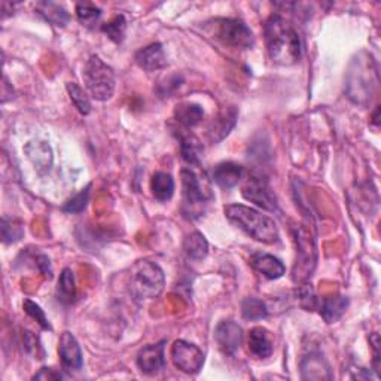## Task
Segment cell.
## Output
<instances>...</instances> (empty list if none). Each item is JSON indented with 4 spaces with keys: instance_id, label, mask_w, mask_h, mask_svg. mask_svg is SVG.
Segmentation results:
<instances>
[{
    "instance_id": "obj_36",
    "label": "cell",
    "mask_w": 381,
    "mask_h": 381,
    "mask_svg": "<svg viewBox=\"0 0 381 381\" xmlns=\"http://www.w3.org/2000/svg\"><path fill=\"white\" fill-rule=\"evenodd\" d=\"M36 266L38 268L45 274V276H48L51 279L52 276V268H51V262H49V258L45 257V255H39L36 258Z\"/></svg>"
},
{
    "instance_id": "obj_6",
    "label": "cell",
    "mask_w": 381,
    "mask_h": 381,
    "mask_svg": "<svg viewBox=\"0 0 381 381\" xmlns=\"http://www.w3.org/2000/svg\"><path fill=\"white\" fill-rule=\"evenodd\" d=\"M213 35L220 44L232 48H250L255 42L252 30L236 18H220L215 21Z\"/></svg>"
},
{
    "instance_id": "obj_8",
    "label": "cell",
    "mask_w": 381,
    "mask_h": 381,
    "mask_svg": "<svg viewBox=\"0 0 381 381\" xmlns=\"http://www.w3.org/2000/svg\"><path fill=\"white\" fill-rule=\"evenodd\" d=\"M170 357L173 365L185 374H197L204 365V353L195 344L184 340L173 343Z\"/></svg>"
},
{
    "instance_id": "obj_9",
    "label": "cell",
    "mask_w": 381,
    "mask_h": 381,
    "mask_svg": "<svg viewBox=\"0 0 381 381\" xmlns=\"http://www.w3.org/2000/svg\"><path fill=\"white\" fill-rule=\"evenodd\" d=\"M241 194L245 200L264 210L274 211L277 209V198L274 195V190L271 189L267 179H264L262 176L249 177L246 185L243 186Z\"/></svg>"
},
{
    "instance_id": "obj_2",
    "label": "cell",
    "mask_w": 381,
    "mask_h": 381,
    "mask_svg": "<svg viewBox=\"0 0 381 381\" xmlns=\"http://www.w3.org/2000/svg\"><path fill=\"white\" fill-rule=\"evenodd\" d=\"M224 213L232 225L246 232L253 240L264 245H274L279 241V228L270 216L245 204H228L224 207Z\"/></svg>"
},
{
    "instance_id": "obj_10",
    "label": "cell",
    "mask_w": 381,
    "mask_h": 381,
    "mask_svg": "<svg viewBox=\"0 0 381 381\" xmlns=\"http://www.w3.org/2000/svg\"><path fill=\"white\" fill-rule=\"evenodd\" d=\"M58 356L61 361V366L65 371H79L83 366L82 350L76 338L70 332H63L58 341Z\"/></svg>"
},
{
    "instance_id": "obj_15",
    "label": "cell",
    "mask_w": 381,
    "mask_h": 381,
    "mask_svg": "<svg viewBox=\"0 0 381 381\" xmlns=\"http://www.w3.org/2000/svg\"><path fill=\"white\" fill-rule=\"evenodd\" d=\"M250 266L253 270H257L259 274H262L264 277H267L270 280H276L280 279L283 274L286 273L284 264L273 255H268V253H255V255L250 257Z\"/></svg>"
},
{
    "instance_id": "obj_20",
    "label": "cell",
    "mask_w": 381,
    "mask_h": 381,
    "mask_svg": "<svg viewBox=\"0 0 381 381\" xmlns=\"http://www.w3.org/2000/svg\"><path fill=\"white\" fill-rule=\"evenodd\" d=\"M175 118L185 129H190V127H195L204 120V111L195 103H181L176 106Z\"/></svg>"
},
{
    "instance_id": "obj_7",
    "label": "cell",
    "mask_w": 381,
    "mask_h": 381,
    "mask_svg": "<svg viewBox=\"0 0 381 381\" xmlns=\"http://www.w3.org/2000/svg\"><path fill=\"white\" fill-rule=\"evenodd\" d=\"M295 240L298 245V250H296V264L293 270L295 280H307L311 276V271L316 264V246L314 238L311 237L310 231L300 227L296 228Z\"/></svg>"
},
{
    "instance_id": "obj_32",
    "label": "cell",
    "mask_w": 381,
    "mask_h": 381,
    "mask_svg": "<svg viewBox=\"0 0 381 381\" xmlns=\"http://www.w3.org/2000/svg\"><path fill=\"white\" fill-rule=\"evenodd\" d=\"M90 189H91V185H88L86 189H82L79 194L70 198L67 203L63 206V210L67 211V213H81L82 210H86L90 200Z\"/></svg>"
},
{
    "instance_id": "obj_5",
    "label": "cell",
    "mask_w": 381,
    "mask_h": 381,
    "mask_svg": "<svg viewBox=\"0 0 381 381\" xmlns=\"http://www.w3.org/2000/svg\"><path fill=\"white\" fill-rule=\"evenodd\" d=\"M182 195H184V209L189 218H195L201 215V207L207 204L211 198L210 189L204 188L201 179L193 170V168H184L182 173Z\"/></svg>"
},
{
    "instance_id": "obj_21",
    "label": "cell",
    "mask_w": 381,
    "mask_h": 381,
    "mask_svg": "<svg viewBox=\"0 0 381 381\" xmlns=\"http://www.w3.org/2000/svg\"><path fill=\"white\" fill-rule=\"evenodd\" d=\"M56 295H57V300L65 305H70L75 302L76 284H75V276H73V271L70 268H65L61 271Z\"/></svg>"
},
{
    "instance_id": "obj_29",
    "label": "cell",
    "mask_w": 381,
    "mask_h": 381,
    "mask_svg": "<svg viewBox=\"0 0 381 381\" xmlns=\"http://www.w3.org/2000/svg\"><path fill=\"white\" fill-rule=\"evenodd\" d=\"M76 17L79 23L86 27H94L95 23L102 17V10L92 3H78L76 5Z\"/></svg>"
},
{
    "instance_id": "obj_35",
    "label": "cell",
    "mask_w": 381,
    "mask_h": 381,
    "mask_svg": "<svg viewBox=\"0 0 381 381\" xmlns=\"http://www.w3.org/2000/svg\"><path fill=\"white\" fill-rule=\"evenodd\" d=\"M24 344H26V348L29 353H36V356H38L39 343H38V337H35L33 332H29V331L24 332Z\"/></svg>"
},
{
    "instance_id": "obj_13",
    "label": "cell",
    "mask_w": 381,
    "mask_h": 381,
    "mask_svg": "<svg viewBox=\"0 0 381 381\" xmlns=\"http://www.w3.org/2000/svg\"><path fill=\"white\" fill-rule=\"evenodd\" d=\"M137 66L146 72L161 70L167 66V58L161 44H151L136 52L134 57Z\"/></svg>"
},
{
    "instance_id": "obj_25",
    "label": "cell",
    "mask_w": 381,
    "mask_h": 381,
    "mask_svg": "<svg viewBox=\"0 0 381 381\" xmlns=\"http://www.w3.org/2000/svg\"><path fill=\"white\" fill-rule=\"evenodd\" d=\"M203 146L195 136L189 133H181V154L189 165H200Z\"/></svg>"
},
{
    "instance_id": "obj_12",
    "label": "cell",
    "mask_w": 381,
    "mask_h": 381,
    "mask_svg": "<svg viewBox=\"0 0 381 381\" xmlns=\"http://www.w3.org/2000/svg\"><path fill=\"white\" fill-rule=\"evenodd\" d=\"M243 330L241 326L232 321H224L216 326L215 340L219 348L225 355H236L243 344Z\"/></svg>"
},
{
    "instance_id": "obj_33",
    "label": "cell",
    "mask_w": 381,
    "mask_h": 381,
    "mask_svg": "<svg viewBox=\"0 0 381 381\" xmlns=\"http://www.w3.org/2000/svg\"><path fill=\"white\" fill-rule=\"evenodd\" d=\"M23 307H24V311H26L30 317H33V319H35L42 327H44V330H48V331L52 330L51 325H49V322H48V319H47L45 313H44V310H42L36 302H33L31 300H26L24 304H23Z\"/></svg>"
},
{
    "instance_id": "obj_19",
    "label": "cell",
    "mask_w": 381,
    "mask_h": 381,
    "mask_svg": "<svg viewBox=\"0 0 381 381\" xmlns=\"http://www.w3.org/2000/svg\"><path fill=\"white\" fill-rule=\"evenodd\" d=\"M348 307V300L343 295H332L325 298L321 304V316L326 323H334L340 321Z\"/></svg>"
},
{
    "instance_id": "obj_37",
    "label": "cell",
    "mask_w": 381,
    "mask_h": 381,
    "mask_svg": "<svg viewBox=\"0 0 381 381\" xmlns=\"http://www.w3.org/2000/svg\"><path fill=\"white\" fill-rule=\"evenodd\" d=\"M371 344H373V350H374V368H375V371L378 373L380 371V352H378V348H380V337L378 334H374L371 337Z\"/></svg>"
},
{
    "instance_id": "obj_28",
    "label": "cell",
    "mask_w": 381,
    "mask_h": 381,
    "mask_svg": "<svg viewBox=\"0 0 381 381\" xmlns=\"http://www.w3.org/2000/svg\"><path fill=\"white\" fill-rule=\"evenodd\" d=\"M236 122V112L229 115V112H224L222 113L219 118H216L213 121V124H211V129H210V134H211V140L213 142H218V133L220 139H224V137L229 133V130L232 129V125H234Z\"/></svg>"
},
{
    "instance_id": "obj_4",
    "label": "cell",
    "mask_w": 381,
    "mask_h": 381,
    "mask_svg": "<svg viewBox=\"0 0 381 381\" xmlns=\"http://www.w3.org/2000/svg\"><path fill=\"white\" fill-rule=\"evenodd\" d=\"M86 87L94 100H109L115 91V72L99 56H91L82 73Z\"/></svg>"
},
{
    "instance_id": "obj_11",
    "label": "cell",
    "mask_w": 381,
    "mask_h": 381,
    "mask_svg": "<svg viewBox=\"0 0 381 381\" xmlns=\"http://www.w3.org/2000/svg\"><path fill=\"white\" fill-rule=\"evenodd\" d=\"M137 366L146 375H156L165 366V341L143 347L137 355Z\"/></svg>"
},
{
    "instance_id": "obj_22",
    "label": "cell",
    "mask_w": 381,
    "mask_h": 381,
    "mask_svg": "<svg viewBox=\"0 0 381 381\" xmlns=\"http://www.w3.org/2000/svg\"><path fill=\"white\" fill-rule=\"evenodd\" d=\"M38 14L44 18L48 23L58 26V27H65L69 23V14L67 10L63 8L61 5L52 3V2H40L36 6Z\"/></svg>"
},
{
    "instance_id": "obj_26",
    "label": "cell",
    "mask_w": 381,
    "mask_h": 381,
    "mask_svg": "<svg viewBox=\"0 0 381 381\" xmlns=\"http://www.w3.org/2000/svg\"><path fill=\"white\" fill-rule=\"evenodd\" d=\"M241 314L246 321H250V322L261 321L267 317L268 309L262 300L249 296V298H245L241 302Z\"/></svg>"
},
{
    "instance_id": "obj_17",
    "label": "cell",
    "mask_w": 381,
    "mask_h": 381,
    "mask_svg": "<svg viewBox=\"0 0 381 381\" xmlns=\"http://www.w3.org/2000/svg\"><path fill=\"white\" fill-rule=\"evenodd\" d=\"M301 373L304 380H331V368L319 353L305 356L301 362Z\"/></svg>"
},
{
    "instance_id": "obj_16",
    "label": "cell",
    "mask_w": 381,
    "mask_h": 381,
    "mask_svg": "<svg viewBox=\"0 0 381 381\" xmlns=\"http://www.w3.org/2000/svg\"><path fill=\"white\" fill-rule=\"evenodd\" d=\"M243 175H245V168L231 161L220 163L213 168V181L222 189H231L238 185Z\"/></svg>"
},
{
    "instance_id": "obj_34",
    "label": "cell",
    "mask_w": 381,
    "mask_h": 381,
    "mask_svg": "<svg viewBox=\"0 0 381 381\" xmlns=\"http://www.w3.org/2000/svg\"><path fill=\"white\" fill-rule=\"evenodd\" d=\"M61 378L63 375L52 368H42L40 373H38L33 377V380H61Z\"/></svg>"
},
{
    "instance_id": "obj_31",
    "label": "cell",
    "mask_w": 381,
    "mask_h": 381,
    "mask_svg": "<svg viewBox=\"0 0 381 381\" xmlns=\"http://www.w3.org/2000/svg\"><path fill=\"white\" fill-rule=\"evenodd\" d=\"M23 236H24V228L18 220L3 218V222H2L3 243H6V245L8 243H15V241L21 240V237Z\"/></svg>"
},
{
    "instance_id": "obj_23",
    "label": "cell",
    "mask_w": 381,
    "mask_h": 381,
    "mask_svg": "<svg viewBox=\"0 0 381 381\" xmlns=\"http://www.w3.org/2000/svg\"><path fill=\"white\" fill-rule=\"evenodd\" d=\"M152 195L158 201H168L175 194V181L172 175L165 172H158L151 179Z\"/></svg>"
},
{
    "instance_id": "obj_14",
    "label": "cell",
    "mask_w": 381,
    "mask_h": 381,
    "mask_svg": "<svg viewBox=\"0 0 381 381\" xmlns=\"http://www.w3.org/2000/svg\"><path fill=\"white\" fill-rule=\"evenodd\" d=\"M248 346L250 355L258 359H267L274 352V340L271 332L261 326L253 327L249 332Z\"/></svg>"
},
{
    "instance_id": "obj_24",
    "label": "cell",
    "mask_w": 381,
    "mask_h": 381,
    "mask_svg": "<svg viewBox=\"0 0 381 381\" xmlns=\"http://www.w3.org/2000/svg\"><path fill=\"white\" fill-rule=\"evenodd\" d=\"M184 250L188 258L194 261H203L209 253V243L201 232H190L184 241Z\"/></svg>"
},
{
    "instance_id": "obj_3",
    "label": "cell",
    "mask_w": 381,
    "mask_h": 381,
    "mask_svg": "<svg viewBox=\"0 0 381 381\" xmlns=\"http://www.w3.org/2000/svg\"><path fill=\"white\" fill-rule=\"evenodd\" d=\"M127 284H129V291L136 300H154L164 291V271L152 261H137L130 268Z\"/></svg>"
},
{
    "instance_id": "obj_27",
    "label": "cell",
    "mask_w": 381,
    "mask_h": 381,
    "mask_svg": "<svg viewBox=\"0 0 381 381\" xmlns=\"http://www.w3.org/2000/svg\"><path fill=\"white\" fill-rule=\"evenodd\" d=\"M67 92L70 95L72 103L75 104V108L79 111V113L88 115L91 112V102L88 99V95L78 86L76 82L67 83Z\"/></svg>"
},
{
    "instance_id": "obj_30",
    "label": "cell",
    "mask_w": 381,
    "mask_h": 381,
    "mask_svg": "<svg viewBox=\"0 0 381 381\" xmlns=\"http://www.w3.org/2000/svg\"><path fill=\"white\" fill-rule=\"evenodd\" d=\"M102 30L104 31L106 35L109 36L111 40L116 42V44H120L124 39L125 30H127V21L124 15H116L113 19H111L109 23H104L102 26Z\"/></svg>"
},
{
    "instance_id": "obj_1",
    "label": "cell",
    "mask_w": 381,
    "mask_h": 381,
    "mask_svg": "<svg viewBox=\"0 0 381 381\" xmlns=\"http://www.w3.org/2000/svg\"><path fill=\"white\" fill-rule=\"evenodd\" d=\"M266 45L268 56L279 66H292L301 58V38L298 31L282 15H271L266 29Z\"/></svg>"
},
{
    "instance_id": "obj_18",
    "label": "cell",
    "mask_w": 381,
    "mask_h": 381,
    "mask_svg": "<svg viewBox=\"0 0 381 381\" xmlns=\"http://www.w3.org/2000/svg\"><path fill=\"white\" fill-rule=\"evenodd\" d=\"M24 151L39 173H47L52 165V151L45 142H30Z\"/></svg>"
}]
</instances>
